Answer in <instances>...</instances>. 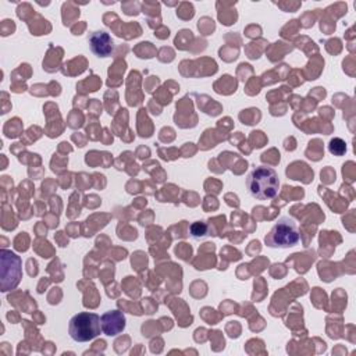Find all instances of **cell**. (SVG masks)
Masks as SVG:
<instances>
[{"mask_svg": "<svg viewBox=\"0 0 356 356\" xmlns=\"http://www.w3.org/2000/svg\"><path fill=\"white\" fill-rule=\"evenodd\" d=\"M102 331L100 316L96 313L81 312L70 318L68 334L75 342H89Z\"/></svg>", "mask_w": 356, "mask_h": 356, "instance_id": "3957f363", "label": "cell"}, {"mask_svg": "<svg viewBox=\"0 0 356 356\" xmlns=\"http://www.w3.org/2000/svg\"><path fill=\"white\" fill-rule=\"evenodd\" d=\"M102 332L108 337H115L125 330L127 320L122 312L120 310H108L100 317Z\"/></svg>", "mask_w": 356, "mask_h": 356, "instance_id": "5b68a950", "label": "cell"}, {"mask_svg": "<svg viewBox=\"0 0 356 356\" xmlns=\"http://www.w3.org/2000/svg\"><path fill=\"white\" fill-rule=\"evenodd\" d=\"M89 47L97 57H108L114 51V40L106 31H95L88 38Z\"/></svg>", "mask_w": 356, "mask_h": 356, "instance_id": "8992f818", "label": "cell"}, {"mask_svg": "<svg viewBox=\"0 0 356 356\" xmlns=\"http://www.w3.org/2000/svg\"><path fill=\"white\" fill-rule=\"evenodd\" d=\"M328 150L334 156H342L346 152V145H345V142L342 139L334 138V139H331V142L328 145Z\"/></svg>", "mask_w": 356, "mask_h": 356, "instance_id": "ba28073f", "label": "cell"}, {"mask_svg": "<svg viewBox=\"0 0 356 356\" xmlns=\"http://www.w3.org/2000/svg\"><path fill=\"white\" fill-rule=\"evenodd\" d=\"M189 231H191L192 238H195V239H200V238L209 235V234H207V232H209V227H207V224L203 222V221H195V222H192Z\"/></svg>", "mask_w": 356, "mask_h": 356, "instance_id": "52a82bcc", "label": "cell"}, {"mask_svg": "<svg viewBox=\"0 0 356 356\" xmlns=\"http://www.w3.org/2000/svg\"><path fill=\"white\" fill-rule=\"evenodd\" d=\"M300 242V231L296 221L289 216L280 217L264 236V243L274 249H288Z\"/></svg>", "mask_w": 356, "mask_h": 356, "instance_id": "7a4b0ae2", "label": "cell"}, {"mask_svg": "<svg viewBox=\"0 0 356 356\" xmlns=\"http://www.w3.org/2000/svg\"><path fill=\"white\" fill-rule=\"evenodd\" d=\"M246 188L250 196L257 200H270L278 195L280 179L274 168L257 165L246 175Z\"/></svg>", "mask_w": 356, "mask_h": 356, "instance_id": "6da1fadb", "label": "cell"}, {"mask_svg": "<svg viewBox=\"0 0 356 356\" xmlns=\"http://www.w3.org/2000/svg\"><path fill=\"white\" fill-rule=\"evenodd\" d=\"M22 277L21 259L14 252L1 250V288L3 291L14 289Z\"/></svg>", "mask_w": 356, "mask_h": 356, "instance_id": "277c9868", "label": "cell"}]
</instances>
